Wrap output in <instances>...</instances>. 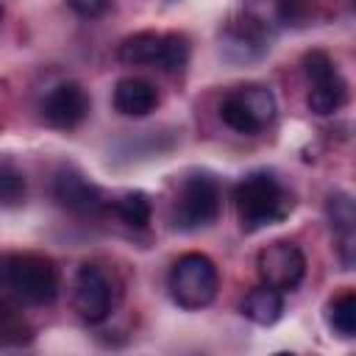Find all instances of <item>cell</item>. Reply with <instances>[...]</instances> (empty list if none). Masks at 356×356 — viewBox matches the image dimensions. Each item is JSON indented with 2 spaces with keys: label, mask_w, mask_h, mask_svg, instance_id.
Wrapping results in <instances>:
<instances>
[{
  "label": "cell",
  "mask_w": 356,
  "mask_h": 356,
  "mask_svg": "<svg viewBox=\"0 0 356 356\" xmlns=\"http://www.w3.org/2000/svg\"><path fill=\"white\" fill-rule=\"evenodd\" d=\"M234 209L239 228L245 234H256L267 225L286 220L295 209V197L273 172L253 170L234 186Z\"/></svg>",
  "instance_id": "obj_1"
},
{
  "label": "cell",
  "mask_w": 356,
  "mask_h": 356,
  "mask_svg": "<svg viewBox=\"0 0 356 356\" xmlns=\"http://www.w3.org/2000/svg\"><path fill=\"white\" fill-rule=\"evenodd\" d=\"M3 284L17 303L50 306L58 298V267L42 253H6L3 256Z\"/></svg>",
  "instance_id": "obj_2"
},
{
  "label": "cell",
  "mask_w": 356,
  "mask_h": 356,
  "mask_svg": "<svg viewBox=\"0 0 356 356\" xmlns=\"http://www.w3.org/2000/svg\"><path fill=\"white\" fill-rule=\"evenodd\" d=\"M220 275L206 253H184L172 261L167 273V292L175 306L186 312H200L217 298Z\"/></svg>",
  "instance_id": "obj_3"
},
{
  "label": "cell",
  "mask_w": 356,
  "mask_h": 356,
  "mask_svg": "<svg viewBox=\"0 0 356 356\" xmlns=\"http://www.w3.org/2000/svg\"><path fill=\"white\" fill-rule=\"evenodd\" d=\"M220 184L209 172H189L172 200V225L178 231H197L217 220L220 214Z\"/></svg>",
  "instance_id": "obj_4"
},
{
  "label": "cell",
  "mask_w": 356,
  "mask_h": 356,
  "mask_svg": "<svg viewBox=\"0 0 356 356\" xmlns=\"http://www.w3.org/2000/svg\"><path fill=\"white\" fill-rule=\"evenodd\" d=\"M275 95L261 83H245L231 89L220 103V120L245 136L264 131L275 120Z\"/></svg>",
  "instance_id": "obj_5"
},
{
  "label": "cell",
  "mask_w": 356,
  "mask_h": 356,
  "mask_svg": "<svg viewBox=\"0 0 356 356\" xmlns=\"http://www.w3.org/2000/svg\"><path fill=\"white\" fill-rule=\"evenodd\" d=\"M303 75L309 81V95L306 103L317 117L337 114L348 103V83L339 75L334 58L325 50H309L300 58Z\"/></svg>",
  "instance_id": "obj_6"
},
{
  "label": "cell",
  "mask_w": 356,
  "mask_h": 356,
  "mask_svg": "<svg viewBox=\"0 0 356 356\" xmlns=\"http://www.w3.org/2000/svg\"><path fill=\"white\" fill-rule=\"evenodd\" d=\"M114 300H117V289H114L111 273L97 261L81 264L78 273H75V281H72V309H75V314L83 323L97 325L111 314Z\"/></svg>",
  "instance_id": "obj_7"
},
{
  "label": "cell",
  "mask_w": 356,
  "mask_h": 356,
  "mask_svg": "<svg viewBox=\"0 0 356 356\" xmlns=\"http://www.w3.org/2000/svg\"><path fill=\"white\" fill-rule=\"evenodd\" d=\"M256 270L264 284H270L281 292H292L306 275V256L295 242L275 239L259 250Z\"/></svg>",
  "instance_id": "obj_8"
},
{
  "label": "cell",
  "mask_w": 356,
  "mask_h": 356,
  "mask_svg": "<svg viewBox=\"0 0 356 356\" xmlns=\"http://www.w3.org/2000/svg\"><path fill=\"white\" fill-rule=\"evenodd\" d=\"M50 195L61 209H67L70 214H78V217H95L106 209V197H103L100 186L70 164L56 170Z\"/></svg>",
  "instance_id": "obj_9"
},
{
  "label": "cell",
  "mask_w": 356,
  "mask_h": 356,
  "mask_svg": "<svg viewBox=\"0 0 356 356\" xmlns=\"http://www.w3.org/2000/svg\"><path fill=\"white\" fill-rule=\"evenodd\" d=\"M89 108H92V100H89L86 89L78 81H61V83H56L44 95V100L39 106L42 120L50 128H56V131H72V128H78L89 117Z\"/></svg>",
  "instance_id": "obj_10"
},
{
  "label": "cell",
  "mask_w": 356,
  "mask_h": 356,
  "mask_svg": "<svg viewBox=\"0 0 356 356\" xmlns=\"http://www.w3.org/2000/svg\"><path fill=\"white\" fill-rule=\"evenodd\" d=\"M325 217H328V228H331L339 261L348 270L356 267V200L342 195V192L328 195Z\"/></svg>",
  "instance_id": "obj_11"
},
{
  "label": "cell",
  "mask_w": 356,
  "mask_h": 356,
  "mask_svg": "<svg viewBox=\"0 0 356 356\" xmlns=\"http://www.w3.org/2000/svg\"><path fill=\"white\" fill-rule=\"evenodd\" d=\"M270 39H273V33L267 28H261L250 17L239 14V19H234L222 36V56L231 61L261 58L270 50Z\"/></svg>",
  "instance_id": "obj_12"
},
{
  "label": "cell",
  "mask_w": 356,
  "mask_h": 356,
  "mask_svg": "<svg viewBox=\"0 0 356 356\" xmlns=\"http://www.w3.org/2000/svg\"><path fill=\"white\" fill-rule=\"evenodd\" d=\"M242 14L275 33L306 17V0H242Z\"/></svg>",
  "instance_id": "obj_13"
},
{
  "label": "cell",
  "mask_w": 356,
  "mask_h": 356,
  "mask_svg": "<svg viewBox=\"0 0 356 356\" xmlns=\"http://www.w3.org/2000/svg\"><path fill=\"white\" fill-rule=\"evenodd\" d=\"M111 103L122 117H147L159 106V92L145 78H122L114 86Z\"/></svg>",
  "instance_id": "obj_14"
},
{
  "label": "cell",
  "mask_w": 356,
  "mask_h": 356,
  "mask_svg": "<svg viewBox=\"0 0 356 356\" xmlns=\"http://www.w3.org/2000/svg\"><path fill=\"white\" fill-rule=\"evenodd\" d=\"M117 58L122 64L131 67H159L161 70V58H164V33L156 31H139L128 39H122Z\"/></svg>",
  "instance_id": "obj_15"
},
{
  "label": "cell",
  "mask_w": 356,
  "mask_h": 356,
  "mask_svg": "<svg viewBox=\"0 0 356 356\" xmlns=\"http://www.w3.org/2000/svg\"><path fill=\"white\" fill-rule=\"evenodd\" d=\"M239 309H242V314L250 323H256V325H273L284 314V292L261 281L259 286H253L245 295V300H242Z\"/></svg>",
  "instance_id": "obj_16"
},
{
  "label": "cell",
  "mask_w": 356,
  "mask_h": 356,
  "mask_svg": "<svg viewBox=\"0 0 356 356\" xmlns=\"http://www.w3.org/2000/svg\"><path fill=\"white\" fill-rule=\"evenodd\" d=\"M325 325L339 339H356V289H345L325 303Z\"/></svg>",
  "instance_id": "obj_17"
},
{
  "label": "cell",
  "mask_w": 356,
  "mask_h": 356,
  "mask_svg": "<svg viewBox=\"0 0 356 356\" xmlns=\"http://www.w3.org/2000/svg\"><path fill=\"white\" fill-rule=\"evenodd\" d=\"M111 209L131 228H147V222L153 217V206L145 192H125L117 200H111Z\"/></svg>",
  "instance_id": "obj_18"
},
{
  "label": "cell",
  "mask_w": 356,
  "mask_h": 356,
  "mask_svg": "<svg viewBox=\"0 0 356 356\" xmlns=\"http://www.w3.org/2000/svg\"><path fill=\"white\" fill-rule=\"evenodd\" d=\"M0 200L6 209H14L25 200V175L14 167L11 159H3L0 167Z\"/></svg>",
  "instance_id": "obj_19"
},
{
  "label": "cell",
  "mask_w": 356,
  "mask_h": 356,
  "mask_svg": "<svg viewBox=\"0 0 356 356\" xmlns=\"http://www.w3.org/2000/svg\"><path fill=\"white\" fill-rule=\"evenodd\" d=\"M0 309H3L0 312V339H3V345L8 348V345L28 342L31 339V325L25 323V317L17 309H11L8 303H3Z\"/></svg>",
  "instance_id": "obj_20"
},
{
  "label": "cell",
  "mask_w": 356,
  "mask_h": 356,
  "mask_svg": "<svg viewBox=\"0 0 356 356\" xmlns=\"http://www.w3.org/2000/svg\"><path fill=\"white\" fill-rule=\"evenodd\" d=\"M189 64V39L186 33H164V58H161V70L164 72H184V67Z\"/></svg>",
  "instance_id": "obj_21"
},
{
  "label": "cell",
  "mask_w": 356,
  "mask_h": 356,
  "mask_svg": "<svg viewBox=\"0 0 356 356\" xmlns=\"http://www.w3.org/2000/svg\"><path fill=\"white\" fill-rule=\"evenodd\" d=\"M67 6H70L78 17H83V19H95V17H100V14L108 11L111 0H67Z\"/></svg>",
  "instance_id": "obj_22"
},
{
  "label": "cell",
  "mask_w": 356,
  "mask_h": 356,
  "mask_svg": "<svg viewBox=\"0 0 356 356\" xmlns=\"http://www.w3.org/2000/svg\"><path fill=\"white\" fill-rule=\"evenodd\" d=\"M353 6H356V0H353Z\"/></svg>",
  "instance_id": "obj_23"
}]
</instances>
